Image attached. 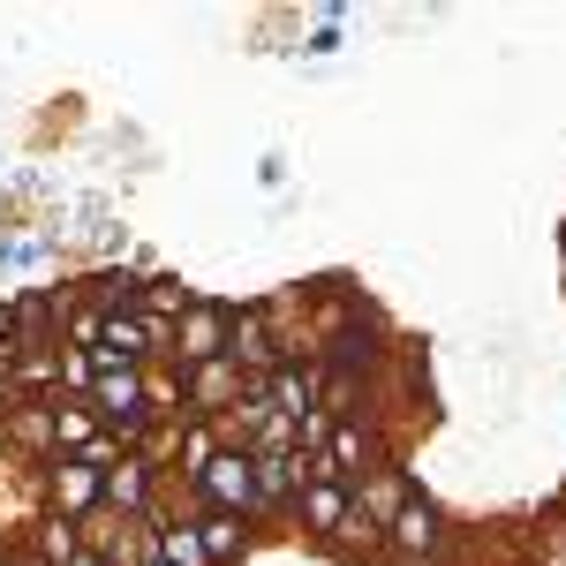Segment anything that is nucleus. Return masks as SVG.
<instances>
[{"mask_svg":"<svg viewBox=\"0 0 566 566\" xmlns=\"http://www.w3.org/2000/svg\"><path fill=\"white\" fill-rule=\"evenodd\" d=\"M189 499H197L205 514H242V522H258V469H250V453H242V446H219L212 469L189 483Z\"/></svg>","mask_w":566,"mask_h":566,"instance_id":"f257e3e1","label":"nucleus"},{"mask_svg":"<svg viewBox=\"0 0 566 566\" xmlns=\"http://www.w3.org/2000/svg\"><path fill=\"white\" fill-rule=\"evenodd\" d=\"M325 469H333V483H363L370 469H392L386 453V431H378V416H340L333 431H325Z\"/></svg>","mask_w":566,"mask_h":566,"instance_id":"f03ea898","label":"nucleus"},{"mask_svg":"<svg viewBox=\"0 0 566 566\" xmlns=\"http://www.w3.org/2000/svg\"><path fill=\"white\" fill-rule=\"evenodd\" d=\"M227 325H234V310L212 303V295H197V303L175 317V370H197V363H219L227 355Z\"/></svg>","mask_w":566,"mask_h":566,"instance_id":"7ed1b4c3","label":"nucleus"},{"mask_svg":"<svg viewBox=\"0 0 566 566\" xmlns=\"http://www.w3.org/2000/svg\"><path fill=\"white\" fill-rule=\"evenodd\" d=\"M446 544H453V528L438 514V499H423V491L386 522V559H446Z\"/></svg>","mask_w":566,"mask_h":566,"instance_id":"20e7f679","label":"nucleus"},{"mask_svg":"<svg viewBox=\"0 0 566 566\" xmlns=\"http://www.w3.org/2000/svg\"><path fill=\"white\" fill-rule=\"evenodd\" d=\"M39 476H45V514H61V522H91V514H106V476H98V469H76L69 453H53Z\"/></svg>","mask_w":566,"mask_h":566,"instance_id":"39448f33","label":"nucleus"},{"mask_svg":"<svg viewBox=\"0 0 566 566\" xmlns=\"http://www.w3.org/2000/svg\"><path fill=\"white\" fill-rule=\"evenodd\" d=\"M159 483H167V469H159V461H144V453H122V461L106 469V514H122V522H144V514L159 506Z\"/></svg>","mask_w":566,"mask_h":566,"instance_id":"423d86ee","label":"nucleus"},{"mask_svg":"<svg viewBox=\"0 0 566 566\" xmlns=\"http://www.w3.org/2000/svg\"><path fill=\"white\" fill-rule=\"evenodd\" d=\"M264 392H272V416L303 423V416H317V400H325V363L317 355H295V363H280L264 378Z\"/></svg>","mask_w":566,"mask_h":566,"instance_id":"0eeeda50","label":"nucleus"},{"mask_svg":"<svg viewBox=\"0 0 566 566\" xmlns=\"http://www.w3.org/2000/svg\"><path fill=\"white\" fill-rule=\"evenodd\" d=\"M0 446L45 469V461L61 453V438H53V392H45V400H15V408H8V423H0Z\"/></svg>","mask_w":566,"mask_h":566,"instance_id":"6e6552de","label":"nucleus"},{"mask_svg":"<svg viewBox=\"0 0 566 566\" xmlns=\"http://www.w3.org/2000/svg\"><path fill=\"white\" fill-rule=\"evenodd\" d=\"M250 469H258V522L295 514V499H303V453H250Z\"/></svg>","mask_w":566,"mask_h":566,"instance_id":"1a4fd4ad","label":"nucleus"},{"mask_svg":"<svg viewBox=\"0 0 566 566\" xmlns=\"http://www.w3.org/2000/svg\"><path fill=\"white\" fill-rule=\"evenodd\" d=\"M348 499H355V514H363V522H378V528H386L392 514H400V506L416 499V491H408V469L392 461V469H370L363 483H348Z\"/></svg>","mask_w":566,"mask_h":566,"instance_id":"9d476101","label":"nucleus"},{"mask_svg":"<svg viewBox=\"0 0 566 566\" xmlns=\"http://www.w3.org/2000/svg\"><path fill=\"white\" fill-rule=\"evenodd\" d=\"M348 514H355L348 483H303V499H295V522H303L310 536H317V544H333Z\"/></svg>","mask_w":566,"mask_h":566,"instance_id":"9b49d317","label":"nucleus"},{"mask_svg":"<svg viewBox=\"0 0 566 566\" xmlns=\"http://www.w3.org/2000/svg\"><path fill=\"white\" fill-rule=\"evenodd\" d=\"M197 536H205V559L212 566H234L242 552H250V522H242V514H205Z\"/></svg>","mask_w":566,"mask_h":566,"instance_id":"f8f14e48","label":"nucleus"},{"mask_svg":"<svg viewBox=\"0 0 566 566\" xmlns=\"http://www.w3.org/2000/svg\"><path fill=\"white\" fill-rule=\"evenodd\" d=\"M106 423H98V408L91 400H69V392H53V438H61V453H76L84 438H98Z\"/></svg>","mask_w":566,"mask_h":566,"instance_id":"ddd939ff","label":"nucleus"},{"mask_svg":"<svg viewBox=\"0 0 566 566\" xmlns=\"http://www.w3.org/2000/svg\"><path fill=\"white\" fill-rule=\"evenodd\" d=\"M212 453H219V431H212V423H181V446H175V469H167V476L197 483L205 469H212Z\"/></svg>","mask_w":566,"mask_h":566,"instance_id":"4468645a","label":"nucleus"},{"mask_svg":"<svg viewBox=\"0 0 566 566\" xmlns=\"http://www.w3.org/2000/svg\"><path fill=\"white\" fill-rule=\"evenodd\" d=\"M84 552V522H61V514H39V544H31V559L45 566H69Z\"/></svg>","mask_w":566,"mask_h":566,"instance_id":"2eb2a0df","label":"nucleus"},{"mask_svg":"<svg viewBox=\"0 0 566 566\" xmlns=\"http://www.w3.org/2000/svg\"><path fill=\"white\" fill-rule=\"evenodd\" d=\"M189 303H197V295H189L181 280H167V272H151V280H144V295H136V310H144V317H181Z\"/></svg>","mask_w":566,"mask_h":566,"instance_id":"dca6fc26","label":"nucleus"},{"mask_svg":"<svg viewBox=\"0 0 566 566\" xmlns=\"http://www.w3.org/2000/svg\"><path fill=\"white\" fill-rule=\"evenodd\" d=\"M91 386H98V363L61 340V392H69V400H91Z\"/></svg>","mask_w":566,"mask_h":566,"instance_id":"f3484780","label":"nucleus"},{"mask_svg":"<svg viewBox=\"0 0 566 566\" xmlns=\"http://www.w3.org/2000/svg\"><path fill=\"white\" fill-rule=\"evenodd\" d=\"M69 461H76V469H98V476H106V469H114V461H122V446H114V438L98 431V438H84V446H76V453H69Z\"/></svg>","mask_w":566,"mask_h":566,"instance_id":"a211bd4d","label":"nucleus"},{"mask_svg":"<svg viewBox=\"0 0 566 566\" xmlns=\"http://www.w3.org/2000/svg\"><path fill=\"white\" fill-rule=\"evenodd\" d=\"M340 23H348V8H325V23L310 31L303 53H317V61H325V53H340Z\"/></svg>","mask_w":566,"mask_h":566,"instance_id":"6ab92c4d","label":"nucleus"},{"mask_svg":"<svg viewBox=\"0 0 566 566\" xmlns=\"http://www.w3.org/2000/svg\"><path fill=\"white\" fill-rule=\"evenodd\" d=\"M15 363V295H0V370Z\"/></svg>","mask_w":566,"mask_h":566,"instance_id":"aec40b11","label":"nucleus"},{"mask_svg":"<svg viewBox=\"0 0 566 566\" xmlns=\"http://www.w3.org/2000/svg\"><path fill=\"white\" fill-rule=\"evenodd\" d=\"M45 242H0V264H39Z\"/></svg>","mask_w":566,"mask_h":566,"instance_id":"412c9836","label":"nucleus"},{"mask_svg":"<svg viewBox=\"0 0 566 566\" xmlns=\"http://www.w3.org/2000/svg\"><path fill=\"white\" fill-rule=\"evenodd\" d=\"M258 181H264V189H280V181H287V159H280V151H264V159H258Z\"/></svg>","mask_w":566,"mask_h":566,"instance_id":"4be33fe9","label":"nucleus"},{"mask_svg":"<svg viewBox=\"0 0 566 566\" xmlns=\"http://www.w3.org/2000/svg\"><path fill=\"white\" fill-rule=\"evenodd\" d=\"M15 400H23V392H15V378L0 370V423H8V408H15Z\"/></svg>","mask_w":566,"mask_h":566,"instance_id":"5701e85b","label":"nucleus"},{"mask_svg":"<svg viewBox=\"0 0 566 566\" xmlns=\"http://www.w3.org/2000/svg\"><path fill=\"white\" fill-rule=\"evenodd\" d=\"M69 566H106V559H98V552H76V559H69Z\"/></svg>","mask_w":566,"mask_h":566,"instance_id":"b1692460","label":"nucleus"},{"mask_svg":"<svg viewBox=\"0 0 566 566\" xmlns=\"http://www.w3.org/2000/svg\"><path fill=\"white\" fill-rule=\"evenodd\" d=\"M544 566H566V536H559V544H552V559H544Z\"/></svg>","mask_w":566,"mask_h":566,"instance_id":"393cba45","label":"nucleus"},{"mask_svg":"<svg viewBox=\"0 0 566 566\" xmlns=\"http://www.w3.org/2000/svg\"><path fill=\"white\" fill-rule=\"evenodd\" d=\"M0 566H15V552H8V536H0Z\"/></svg>","mask_w":566,"mask_h":566,"instance_id":"a878e982","label":"nucleus"},{"mask_svg":"<svg viewBox=\"0 0 566 566\" xmlns=\"http://www.w3.org/2000/svg\"><path fill=\"white\" fill-rule=\"evenodd\" d=\"M15 566H45V559H31V552H15Z\"/></svg>","mask_w":566,"mask_h":566,"instance_id":"bb28decb","label":"nucleus"},{"mask_svg":"<svg viewBox=\"0 0 566 566\" xmlns=\"http://www.w3.org/2000/svg\"><path fill=\"white\" fill-rule=\"evenodd\" d=\"M151 566H167V559H151Z\"/></svg>","mask_w":566,"mask_h":566,"instance_id":"cd10ccee","label":"nucleus"}]
</instances>
